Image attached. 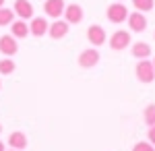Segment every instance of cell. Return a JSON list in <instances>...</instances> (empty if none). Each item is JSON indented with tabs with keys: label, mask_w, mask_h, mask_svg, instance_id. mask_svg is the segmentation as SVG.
Here are the masks:
<instances>
[{
	"label": "cell",
	"mask_w": 155,
	"mask_h": 151,
	"mask_svg": "<svg viewBox=\"0 0 155 151\" xmlns=\"http://www.w3.org/2000/svg\"><path fill=\"white\" fill-rule=\"evenodd\" d=\"M128 8H126V4L124 2H114V4H110L106 8V17H107V21L110 23H114V25H120V23H124L126 19H128Z\"/></svg>",
	"instance_id": "cell-1"
},
{
	"label": "cell",
	"mask_w": 155,
	"mask_h": 151,
	"mask_svg": "<svg viewBox=\"0 0 155 151\" xmlns=\"http://www.w3.org/2000/svg\"><path fill=\"white\" fill-rule=\"evenodd\" d=\"M134 75H137V79L141 83H153L155 81V69H153V62L151 60H139L137 62V66H134Z\"/></svg>",
	"instance_id": "cell-2"
},
{
	"label": "cell",
	"mask_w": 155,
	"mask_h": 151,
	"mask_svg": "<svg viewBox=\"0 0 155 151\" xmlns=\"http://www.w3.org/2000/svg\"><path fill=\"white\" fill-rule=\"evenodd\" d=\"M132 39H130V31H126V29H118V31H114V33L110 35V48L112 50H126V46H130Z\"/></svg>",
	"instance_id": "cell-3"
},
{
	"label": "cell",
	"mask_w": 155,
	"mask_h": 151,
	"mask_svg": "<svg viewBox=\"0 0 155 151\" xmlns=\"http://www.w3.org/2000/svg\"><path fill=\"white\" fill-rule=\"evenodd\" d=\"M83 17H85V12H83L81 4H77V2L66 4V8H64V21L68 25H79L83 21Z\"/></svg>",
	"instance_id": "cell-4"
},
{
	"label": "cell",
	"mask_w": 155,
	"mask_h": 151,
	"mask_svg": "<svg viewBox=\"0 0 155 151\" xmlns=\"http://www.w3.org/2000/svg\"><path fill=\"white\" fill-rule=\"evenodd\" d=\"M77 62H79L81 69H93L97 62H99V52H97L95 48H87V50H83L79 54Z\"/></svg>",
	"instance_id": "cell-5"
},
{
	"label": "cell",
	"mask_w": 155,
	"mask_h": 151,
	"mask_svg": "<svg viewBox=\"0 0 155 151\" xmlns=\"http://www.w3.org/2000/svg\"><path fill=\"white\" fill-rule=\"evenodd\" d=\"M64 8H66L64 0H46L44 2V12L50 19H60L64 15Z\"/></svg>",
	"instance_id": "cell-6"
},
{
	"label": "cell",
	"mask_w": 155,
	"mask_h": 151,
	"mask_svg": "<svg viewBox=\"0 0 155 151\" xmlns=\"http://www.w3.org/2000/svg\"><path fill=\"white\" fill-rule=\"evenodd\" d=\"M87 39H89V44H93V48L104 46L106 39H107V33H106V29H104L101 25H91V27L87 29Z\"/></svg>",
	"instance_id": "cell-7"
},
{
	"label": "cell",
	"mask_w": 155,
	"mask_h": 151,
	"mask_svg": "<svg viewBox=\"0 0 155 151\" xmlns=\"http://www.w3.org/2000/svg\"><path fill=\"white\" fill-rule=\"evenodd\" d=\"M68 29H71V25L64 19H54V23H50L48 27V35L52 39H62V37L68 35Z\"/></svg>",
	"instance_id": "cell-8"
},
{
	"label": "cell",
	"mask_w": 155,
	"mask_h": 151,
	"mask_svg": "<svg viewBox=\"0 0 155 151\" xmlns=\"http://www.w3.org/2000/svg\"><path fill=\"white\" fill-rule=\"evenodd\" d=\"M17 52H19V44H17V39H15L11 33H8V35H0V54H4L6 58H12Z\"/></svg>",
	"instance_id": "cell-9"
},
{
	"label": "cell",
	"mask_w": 155,
	"mask_h": 151,
	"mask_svg": "<svg viewBox=\"0 0 155 151\" xmlns=\"http://www.w3.org/2000/svg\"><path fill=\"white\" fill-rule=\"evenodd\" d=\"M12 11H15V15L19 17V19H23V21H27V19H33V4L29 2V0H15V4H12Z\"/></svg>",
	"instance_id": "cell-10"
},
{
	"label": "cell",
	"mask_w": 155,
	"mask_h": 151,
	"mask_svg": "<svg viewBox=\"0 0 155 151\" xmlns=\"http://www.w3.org/2000/svg\"><path fill=\"white\" fill-rule=\"evenodd\" d=\"M128 27H130V31H134V33H143L145 29H147V17H145L143 12L134 11L128 15Z\"/></svg>",
	"instance_id": "cell-11"
},
{
	"label": "cell",
	"mask_w": 155,
	"mask_h": 151,
	"mask_svg": "<svg viewBox=\"0 0 155 151\" xmlns=\"http://www.w3.org/2000/svg\"><path fill=\"white\" fill-rule=\"evenodd\" d=\"M50 23L44 19V17H33L31 23H29V35H35V37H44L48 33Z\"/></svg>",
	"instance_id": "cell-12"
},
{
	"label": "cell",
	"mask_w": 155,
	"mask_h": 151,
	"mask_svg": "<svg viewBox=\"0 0 155 151\" xmlns=\"http://www.w3.org/2000/svg\"><path fill=\"white\" fill-rule=\"evenodd\" d=\"M11 35L15 37V39H23V37H27L29 35V25H27V21H23V19H15L11 23Z\"/></svg>",
	"instance_id": "cell-13"
},
{
	"label": "cell",
	"mask_w": 155,
	"mask_h": 151,
	"mask_svg": "<svg viewBox=\"0 0 155 151\" xmlns=\"http://www.w3.org/2000/svg\"><path fill=\"white\" fill-rule=\"evenodd\" d=\"M6 143L11 145V149L23 151V149H27V135L21 133V130H15V133H11V137H8Z\"/></svg>",
	"instance_id": "cell-14"
},
{
	"label": "cell",
	"mask_w": 155,
	"mask_h": 151,
	"mask_svg": "<svg viewBox=\"0 0 155 151\" xmlns=\"http://www.w3.org/2000/svg\"><path fill=\"white\" fill-rule=\"evenodd\" d=\"M130 52H132V56H134L137 60H145V58L151 56V46L145 44V42H137V44H132Z\"/></svg>",
	"instance_id": "cell-15"
},
{
	"label": "cell",
	"mask_w": 155,
	"mask_h": 151,
	"mask_svg": "<svg viewBox=\"0 0 155 151\" xmlns=\"http://www.w3.org/2000/svg\"><path fill=\"white\" fill-rule=\"evenodd\" d=\"M132 6H134V11H139V12H149V11H153V6H155V0H132Z\"/></svg>",
	"instance_id": "cell-16"
},
{
	"label": "cell",
	"mask_w": 155,
	"mask_h": 151,
	"mask_svg": "<svg viewBox=\"0 0 155 151\" xmlns=\"http://www.w3.org/2000/svg\"><path fill=\"white\" fill-rule=\"evenodd\" d=\"M12 21H15V11L2 6V8H0V27H6V25H11Z\"/></svg>",
	"instance_id": "cell-17"
},
{
	"label": "cell",
	"mask_w": 155,
	"mask_h": 151,
	"mask_svg": "<svg viewBox=\"0 0 155 151\" xmlns=\"http://www.w3.org/2000/svg\"><path fill=\"white\" fill-rule=\"evenodd\" d=\"M143 120L147 126H155V104H149L143 110Z\"/></svg>",
	"instance_id": "cell-18"
},
{
	"label": "cell",
	"mask_w": 155,
	"mask_h": 151,
	"mask_svg": "<svg viewBox=\"0 0 155 151\" xmlns=\"http://www.w3.org/2000/svg\"><path fill=\"white\" fill-rule=\"evenodd\" d=\"M15 60L11 58H2L0 60V75H11V72H15Z\"/></svg>",
	"instance_id": "cell-19"
},
{
	"label": "cell",
	"mask_w": 155,
	"mask_h": 151,
	"mask_svg": "<svg viewBox=\"0 0 155 151\" xmlns=\"http://www.w3.org/2000/svg\"><path fill=\"white\" fill-rule=\"evenodd\" d=\"M132 151H155V147L151 145V143H143V141H139V143H134Z\"/></svg>",
	"instance_id": "cell-20"
},
{
	"label": "cell",
	"mask_w": 155,
	"mask_h": 151,
	"mask_svg": "<svg viewBox=\"0 0 155 151\" xmlns=\"http://www.w3.org/2000/svg\"><path fill=\"white\" fill-rule=\"evenodd\" d=\"M147 139H149V143L155 147V126H149V133H147Z\"/></svg>",
	"instance_id": "cell-21"
},
{
	"label": "cell",
	"mask_w": 155,
	"mask_h": 151,
	"mask_svg": "<svg viewBox=\"0 0 155 151\" xmlns=\"http://www.w3.org/2000/svg\"><path fill=\"white\" fill-rule=\"evenodd\" d=\"M0 151H6V145H4L2 141H0Z\"/></svg>",
	"instance_id": "cell-22"
},
{
	"label": "cell",
	"mask_w": 155,
	"mask_h": 151,
	"mask_svg": "<svg viewBox=\"0 0 155 151\" xmlns=\"http://www.w3.org/2000/svg\"><path fill=\"white\" fill-rule=\"evenodd\" d=\"M2 6H4V0H0V8H2Z\"/></svg>",
	"instance_id": "cell-23"
},
{
	"label": "cell",
	"mask_w": 155,
	"mask_h": 151,
	"mask_svg": "<svg viewBox=\"0 0 155 151\" xmlns=\"http://www.w3.org/2000/svg\"><path fill=\"white\" fill-rule=\"evenodd\" d=\"M151 62H153V69H155V58H153V60H151Z\"/></svg>",
	"instance_id": "cell-24"
},
{
	"label": "cell",
	"mask_w": 155,
	"mask_h": 151,
	"mask_svg": "<svg viewBox=\"0 0 155 151\" xmlns=\"http://www.w3.org/2000/svg\"><path fill=\"white\" fill-rule=\"evenodd\" d=\"M0 133H2V124H0Z\"/></svg>",
	"instance_id": "cell-25"
},
{
	"label": "cell",
	"mask_w": 155,
	"mask_h": 151,
	"mask_svg": "<svg viewBox=\"0 0 155 151\" xmlns=\"http://www.w3.org/2000/svg\"><path fill=\"white\" fill-rule=\"evenodd\" d=\"M116 2H124V0H116Z\"/></svg>",
	"instance_id": "cell-26"
},
{
	"label": "cell",
	"mask_w": 155,
	"mask_h": 151,
	"mask_svg": "<svg viewBox=\"0 0 155 151\" xmlns=\"http://www.w3.org/2000/svg\"><path fill=\"white\" fill-rule=\"evenodd\" d=\"M0 89H2V81H0Z\"/></svg>",
	"instance_id": "cell-27"
},
{
	"label": "cell",
	"mask_w": 155,
	"mask_h": 151,
	"mask_svg": "<svg viewBox=\"0 0 155 151\" xmlns=\"http://www.w3.org/2000/svg\"><path fill=\"white\" fill-rule=\"evenodd\" d=\"M11 151H17V149H11Z\"/></svg>",
	"instance_id": "cell-28"
},
{
	"label": "cell",
	"mask_w": 155,
	"mask_h": 151,
	"mask_svg": "<svg viewBox=\"0 0 155 151\" xmlns=\"http://www.w3.org/2000/svg\"><path fill=\"white\" fill-rule=\"evenodd\" d=\"M153 37H155V33H153Z\"/></svg>",
	"instance_id": "cell-29"
}]
</instances>
